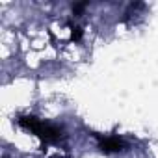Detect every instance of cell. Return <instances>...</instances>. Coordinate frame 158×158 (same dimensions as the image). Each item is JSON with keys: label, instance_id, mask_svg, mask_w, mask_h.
<instances>
[{"label": "cell", "instance_id": "obj_1", "mask_svg": "<svg viewBox=\"0 0 158 158\" xmlns=\"http://www.w3.org/2000/svg\"><path fill=\"white\" fill-rule=\"evenodd\" d=\"M19 125L24 127V128H28V130H32L45 143H56V141H60L63 138V130L61 128H58L54 125H48V123H43V121H39L34 115H23V117H19Z\"/></svg>", "mask_w": 158, "mask_h": 158}, {"label": "cell", "instance_id": "obj_2", "mask_svg": "<svg viewBox=\"0 0 158 158\" xmlns=\"http://www.w3.org/2000/svg\"><path fill=\"white\" fill-rule=\"evenodd\" d=\"M99 145L102 152H117L125 147V143L117 138H99Z\"/></svg>", "mask_w": 158, "mask_h": 158}, {"label": "cell", "instance_id": "obj_3", "mask_svg": "<svg viewBox=\"0 0 158 158\" xmlns=\"http://www.w3.org/2000/svg\"><path fill=\"white\" fill-rule=\"evenodd\" d=\"M71 37H73L74 41H78V39L82 37V28H80V26H73V28H71Z\"/></svg>", "mask_w": 158, "mask_h": 158}, {"label": "cell", "instance_id": "obj_4", "mask_svg": "<svg viewBox=\"0 0 158 158\" xmlns=\"http://www.w3.org/2000/svg\"><path fill=\"white\" fill-rule=\"evenodd\" d=\"M86 6H88L86 2H82V4H73V13H74V15H78V13H80Z\"/></svg>", "mask_w": 158, "mask_h": 158}]
</instances>
